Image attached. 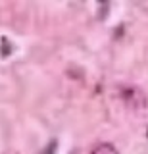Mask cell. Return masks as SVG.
I'll list each match as a JSON object with an SVG mask.
<instances>
[{
    "mask_svg": "<svg viewBox=\"0 0 148 154\" xmlns=\"http://www.w3.org/2000/svg\"><path fill=\"white\" fill-rule=\"evenodd\" d=\"M119 96H121L123 104L131 110H144L148 106V100H146V94L142 93L140 89L137 87H119Z\"/></svg>",
    "mask_w": 148,
    "mask_h": 154,
    "instance_id": "1",
    "label": "cell"
},
{
    "mask_svg": "<svg viewBox=\"0 0 148 154\" xmlns=\"http://www.w3.org/2000/svg\"><path fill=\"white\" fill-rule=\"evenodd\" d=\"M90 154H117V150L108 143H100V144H96V146L92 148Z\"/></svg>",
    "mask_w": 148,
    "mask_h": 154,
    "instance_id": "2",
    "label": "cell"
}]
</instances>
